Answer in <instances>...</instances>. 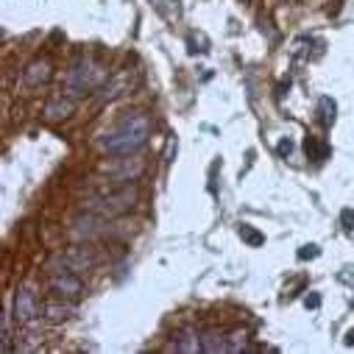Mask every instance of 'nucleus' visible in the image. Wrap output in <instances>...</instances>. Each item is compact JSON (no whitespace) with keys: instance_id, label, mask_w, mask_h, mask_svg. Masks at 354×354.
<instances>
[{"instance_id":"1","label":"nucleus","mask_w":354,"mask_h":354,"mask_svg":"<svg viewBox=\"0 0 354 354\" xmlns=\"http://www.w3.org/2000/svg\"><path fill=\"white\" fill-rule=\"evenodd\" d=\"M148 134H151V120L142 112H129L112 131L104 134L101 148L115 156H129L148 142Z\"/></svg>"},{"instance_id":"2","label":"nucleus","mask_w":354,"mask_h":354,"mask_svg":"<svg viewBox=\"0 0 354 354\" xmlns=\"http://www.w3.org/2000/svg\"><path fill=\"white\" fill-rule=\"evenodd\" d=\"M134 201H137V190L129 187V185H123V187H118V190H112V193H106L101 198H93L90 201V209L98 212V215H104V218H118V215L131 212L134 209Z\"/></svg>"},{"instance_id":"3","label":"nucleus","mask_w":354,"mask_h":354,"mask_svg":"<svg viewBox=\"0 0 354 354\" xmlns=\"http://www.w3.org/2000/svg\"><path fill=\"white\" fill-rule=\"evenodd\" d=\"M93 84H95V67H93V62H86V59H78V62L67 70V75H64V90H67V95H84Z\"/></svg>"},{"instance_id":"4","label":"nucleus","mask_w":354,"mask_h":354,"mask_svg":"<svg viewBox=\"0 0 354 354\" xmlns=\"http://www.w3.org/2000/svg\"><path fill=\"white\" fill-rule=\"evenodd\" d=\"M109 229H106V218L104 215H98V212H93V215H81V218H75L73 221V229H70V234L75 237V240H95V237H101V234H106Z\"/></svg>"},{"instance_id":"5","label":"nucleus","mask_w":354,"mask_h":354,"mask_svg":"<svg viewBox=\"0 0 354 354\" xmlns=\"http://www.w3.org/2000/svg\"><path fill=\"white\" fill-rule=\"evenodd\" d=\"M15 318L20 324H34L39 318V299L34 293V288L23 285L17 293H15Z\"/></svg>"},{"instance_id":"6","label":"nucleus","mask_w":354,"mask_h":354,"mask_svg":"<svg viewBox=\"0 0 354 354\" xmlns=\"http://www.w3.org/2000/svg\"><path fill=\"white\" fill-rule=\"evenodd\" d=\"M50 75H53V64H50L48 59H37V62H31V64L26 67V73H23V84L31 86V90H39L42 84L50 81Z\"/></svg>"},{"instance_id":"7","label":"nucleus","mask_w":354,"mask_h":354,"mask_svg":"<svg viewBox=\"0 0 354 354\" xmlns=\"http://www.w3.org/2000/svg\"><path fill=\"white\" fill-rule=\"evenodd\" d=\"M118 162H120V165L109 170L115 182H134V179H140L142 170H145V162H142L140 156H134V159H131V153H129V156H123V159H118Z\"/></svg>"},{"instance_id":"8","label":"nucleus","mask_w":354,"mask_h":354,"mask_svg":"<svg viewBox=\"0 0 354 354\" xmlns=\"http://www.w3.org/2000/svg\"><path fill=\"white\" fill-rule=\"evenodd\" d=\"M50 290H53L59 299H75V296L84 290V282H81L75 274L62 271L59 277H53V279H50Z\"/></svg>"},{"instance_id":"9","label":"nucleus","mask_w":354,"mask_h":354,"mask_svg":"<svg viewBox=\"0 0 354 354\" xmlns=\"http://www.w3.org/2000/svg\"><path fill=\"white\" fill-rule=\"evenodd\" d=\"M62 262H64V271H86L95 259L90 248H70L67 254H62Z\"/></svg>"},{"instance_id":"10","label":"nucleus","mask_w":354,"mask_h":354,"mask_svg":"<svg viewBox=\"0 0 354 354\" xmlns=\"http://www.w3.org/2000/svg\"><path fill=\"white\" fill-rule=\"evenodd\" d=\"M73 112H75V101H73V98H64V95L50 98V101L45 104V118H48V120H64V118H70Z\"/></svg>"},{"instance_id":"11","label":"nucleus","mask_w":354,"mask_h":354,"mask_svg":"<svg viewBox=\"0 0 354 354\" xmlns=\"http://www.w3.org/2000/svg\"><path fill=\"white\" fill-rule=\"evenodd\" d=\"M170 351L198 354V351H201V335H198V332H193V329L179 332V335H176V340H173V346H170Z\"/></svg>"},{"instance_id":"12","label":"nucleus","mask_w":354,"mask_h":354,"mask_svg":"<svg viewBox=\"0 0 354 354\" xmlns=\"http://www.w3.org/2000/svg\"><path fill=\"white\" fill-rule=\"evenodd\" d=\"M201 351H209V354H218V351H229V340L218 332V329H209L201 335Z\"/></svg>"},{"instance_id":"13","label":"nucleus","mask_w":354,"mask_h":354,"mask_svg":"<svg viewBox=\"0 0 354 354\" xmlns=\"http://www.w3.org/2000/svg\"><path fill=\"white\" fill-rule=\"evenodd\" d=\"M318 115H321L324 129H332V126H335V118H337V104H335L329 95H324V98L318 101Z\"/></svg>"},{"instance_id":"14","label":"nucleus","mask_w":354,"mask_h":354,"mask_svg":"<svg viewBox=\"0 0 354 354\" xmlns=\"http://www.w3.org/2000/svg\"><path fill=\"white\" fill-rule=\"evenodd\" d=\"M329 153H332L329 142H324L318 137H307V156L313 162H324V159H329Z\"/></svg>"},{"instance_id":"15","label":"nucleus","mask_w":354,"mask_h":354,"mask_svg":"<svg viewBox=\"0 0 354 354\" xmlns=\"http://www.w3.org/2000/svg\"><path fill=\"white\" fill-rule=\"evenodd\" d=\"M70 313H73V307H70V304H62V301H50V304H45V318H48V321H53V324H59V321L70 318Z\"/></svg>"},{"instance_id":"16","label":"nucleus","mask_w":354,"mask_h":354,"mask_svg":"<svg viewBox=\"0 0 354 354\" xmlns=\"http://www.w3.org/2000/svg\"><path fill=\"white\" fill-rule=\"evenodd\" d=\"M237 232H240L243 243H248L251 248H259V245H265V234H262V232H257V229H254L251 223H243V226H240Z\"/></svg>"},{"instance_id":"17","label":"nucleus","mask_w":354,"mask_h":354,"mask_svg":"<svg viewBox=\"0 0 354 354\" xmlns=\"http://www.w3.org/2000/svg\"><path fill=\"white\" fill-rule=\"evenodd\" d=\"M243 348H248V335L243 329H237L229 340V351H243Z\"/></svg>"},{"instance_id":"18","label":"nucleus","mask_w":354,"mask_h":354,"mask_svg":"<svg viewBox=\"0 0 354 354\" xmlns=\"http://www.w3.org/2000/svg\"><path fill=\"white\" fill-rule=\"evenodd\" d=\"M318 254H321V251H318V245H313V243H310V245H301V248H299V254H296V257H299V259H301V262H304V259H315V257H318Z\"/></svg>"},{"instance_id":"19","label":"nucleus","mask_w":354,"mask_h":354,"mask_svg":"<svg viewBox=\"0 0 354 354\" xmlns=\"http://www.w3.org/2000/svg\"><path fill=\"white\" fill-rule=\"evenodd\" d=\"M340 223L346 232H354V209H343L340 212Z\"/></svg>"},{"instance_id":"20","label":"nucleus","mask_w":354,"mask_h":354,"mask_svg":"<svg viewBox=\"0 0 354 354\" xmlns=\"http://www.w3.org/2000/svg\"><path fill=\"white\" fill-rule=\"evenodd\" d=\"M277 153H279L282 159H288V156L293 153V140H279V145H277Z\"/></svg>"},{"instance_id":"21","label":"nucleus","mask_w":354,"mask_h":354,"mask_svg":"<svg viewBox=\"0 0 354 354\" xmlns=\"http://www.w3.org/2000/svg\"><path fill=\"white\" fill-rule=\"evenodd\" d=\"M304 307H307V310H310V307H313V310L321 307V296H318V293H310V296L304 299Z\"/></svg>"},{"instance_id":"22","label":"nucleus","mask_w":354,"mask_h":354,"mask_svg":"<svg viewBox=\"0 0 354 354\" xmlns=\"http://www.w3.org/2000/svg\"><path fill=\"white\" fill-rule=\"evenodd\" d=\"M346 346H354V329L346 335Z\"/></svg>"}]
</instances>
